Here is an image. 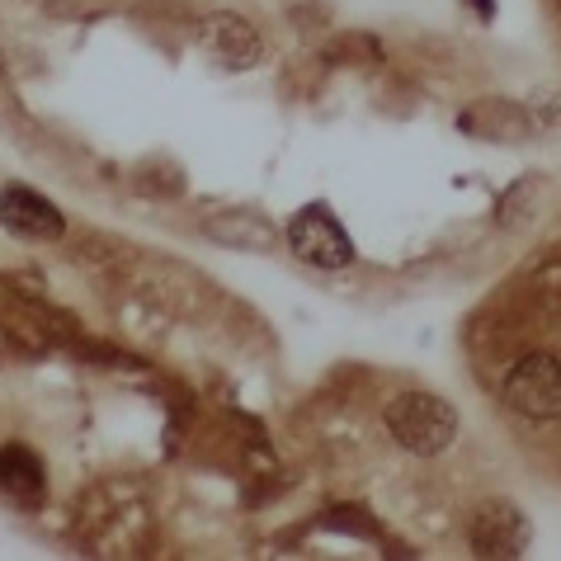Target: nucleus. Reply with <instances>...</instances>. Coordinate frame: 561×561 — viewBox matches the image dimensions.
<instances>
[{"mask_svg":"<svg viewBox=\"0 0 561 561\" xmlns=\"http://www.w3.org/2000/svg\"><path fill=\"white\" fill-rule=\"evenodd\" d=\"M382 425L415 458H434L458 439V411L434 392H401L397 401H387Z\"/></svg>","mask_w":561,"mask_h":561,"instance_id":"nucleus-1","label":"nucleus"},{"mask_svg":"<svg viewBox=\"0 0 561 561\" xmlns=\"http://www.w3.org/2000/svg\"><path fill=\"white\" fill-rule=\"evenodd\" d=\"M284 237H288V251L298 260H307V264H317V270H345V264L354 260V245L345 237V227L335 222V213L325 204L302 208L288 222Z\"/></svg>","mask_w":561,"mask_h":561,"instance_id":"nucleus-2","label":"nucleus"},{"mask_svg":"<svg viewBox=\"0 0 561 561\" xmlns=\"http://www.w3.org/2000/svg\"><path fill=\"white\" fill-rule=\"evenodd\" d=\"M505 401H510V411H519L528 420H557L561 415V364L552 354L519 358L505 378Z\"/></svg>","mask_w":561,"mask_h":561,"instance_id":"nucleus-3","label":"nucleus"},{"mask_svg":"<svg viewBox=\"0 0 561 561\" xmlns=\"http://www.w3.org/2000/svg\"><path fill=\"white\" fill-rule=\"evenodd\" d=\"M467 548L486 561H505L519 557L528 548V519L519 505L510 501H481L467 514Z\"/></svg>","mask_w":561,"mask_h":561,"instance_id":"nucleus-4","label":"nucleus"},{"mask_svg":"<svg viewBox=\"0 0 561 561\" xmlns=\"http://www.w3.org/2000/svg\"><path fill=\"white\" fill-rule=\"evenodd\" d=\"M198 43H204L208 61H217L222 71H251L264 61V38L260 28L251 20H241V14H208L204 20V34H198Z\"/></svg>","mask_w":561,"mask_h":561,"instance_id":"nucleus-5","label":"nucleus"},{"mask_svg":"<svg viewBox=\"0 0 561 561\" xmlns=\"http://www.w3.org/2000/svg\"><path fill=\"white\" fill-rule=\"evenodd\" d=\"M0 222L10 231H20V237H38V241H57L61 231H67V217H61L43 194L24 190V184L0 190Z\"/></svg>","mask_w":561,"mask_h":561,"instance_id":"nucleus-6","label":"nucleus"},{"mask_svg":"<svg viewBox=\"0 0 561 561\" xmlns=\"http://www.w3.org/2000/svg\"><path fill=\"white\" fill-rule=\"evenodd\" d=\"M43 486H48V477H43V462L28 454V448H20V444L0 448V495H10V501H20V505H34V501H43Z\"/></svg>","mask_w":561,"mask_h":561,"instance_id":"nucleus-7","label":"nucleus"},{"mask_svg":"<svg viewBox=\"0 0 561 561\" xmlns=\"http://www.w3.org/2000/svg\"><path fill=\"white\" fill-rule=\"evenodd\" d=\"M477 5H481V14H486V20H491V0H477Z\"/></svg>","mask_w":561,"mask_h":561,"instance_id":"nucleus-8","label":"nucleus"}]
</instances>
